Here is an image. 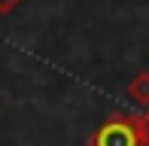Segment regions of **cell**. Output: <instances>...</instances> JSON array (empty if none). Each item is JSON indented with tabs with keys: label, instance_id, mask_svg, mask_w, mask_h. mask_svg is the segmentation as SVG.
Returning <instances> with one entry per match:
<instances>
[{
	"label": "cell",
	"instance_id": "277c9868",
	"mask_svg": "<svg viewBox=\"0 0 149 146\" xmlns=\"http://www.w3.org/2000/svg\"><path fill=\"white\" fill-rule=\"evenodd\" d=\"M18 3H22V0H0V15H9Z\"/></svg>",
	"mask_w": 149,
	"mask_h": 146
},
{
	"label": "cell",
	"instance_id": "6da1fadb",
	"mask_svg": "<svg viewBox=\"0 0 149 146\" xmlns=\"http://www.w3.org/2000/svg\"><path fill=\"white\" fill-rule=\"evenodd\" d=\"M88 146H140L134 131V119L125 113H113L88 134Z\"/></svg>",
	"mask_w": 149,
	"mask_h": 146
},
{
	"label": "cell",
	"instance_id": "7a4b0ae2",
	"mask_svg": "<svg viewBox=\"0 0 149 146\" xmlns=\"http://www.w3.org/2000/svg\"><path fill=\"white\" fill-rule=\"evenodd\" d=\"M128 97L137 107H149V70H137L128 82Z\"/></svg>",
	"mask_w": 149,
	"mask_h": 146
},
{
	"label": "cell",
	"instance_id": "3957f363",
	"mask_svg": "<svg viewBox=\"0 0 149 146\" xmlns=\"http://www.w3.org/2000/svg\"><path fill=\"white\" fill-rule=\"evenodd\" d=\"M134 119V131L140 137V146H149V107H143L140 116H131Z\"/></svg>",
	"mask_w": 149,
	"mask_h": 146
}]
</instances>
